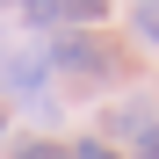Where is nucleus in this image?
<instances>
[{
  "mask_svg": "<svg viewBox=\"0 0 159 159\" xmlns=\"http://www.w3.org/2000/svg\"><path fill=\"white\" fill-rule=\"evenodd\" d=\"M51 65H65V72H80V80H109V72H116V51L72 29V36H58V43H51Z\"/></svg>",
  "mask_w": 159,
  "mask_h": 159,
  "instance_id": "f257e3e1",
  "label": "nucleus"
},
{
  "mask_svg": "<svg viewBox=\"0 0 159 159\" xmlns=\"http://www.w3.org/2000/svg\"><path fill=\"white\" fill-rule=\"evenodd\" d=\"M58 15H65V0H22V22H29V29H51Z\"/></svg>",
  "mask_w": 159,
  "mask_h": 159,
  "instance_id": "f03ea898",
  "label": "nucleus"
},
{
  "mask_svg": "<svg viewBox=\"0 0 159 159\" xmlns=\"http://www.w3.org/2000/svg\"><path fill=\"white\" fill-rule=\"evenodd\" d=\"M130 29L145 43H159V0H138V7H130Z\"/></svg>",
  "mask_w": 159,
  "mask_h": 159,
  "instance_id": "7ed1b4c3",
  "label": "nucleus"
},
{
  "mask_svg": "<svg viewBox=\"0 0 159 159\" xmlns=\"http://www.w3.org/2000/svg\"><path fill=\"white\" fill-rule=\"evenodd\" d=\"M101 15H109V0H65V22H80V29H94Z\"/></svg>",
  "mask_w": 159,
  "mask_h": 159,
  "instance_id": "20e7f679",
  "label": "nucleus"
},
{
  "mask_svg": "<svg viewBox=\"0 0 159 159\" xmlns=\"http://www.w3.org/2000/svg\"><path fill=\"white\" fill-rule=\"evenodd\" d=\"M15 159H72V152H65V145H51V138H22Z\"/></svg>",
  "mask_w": 159,
  "mask_h": 159,
  "instance_id": "39448f33",
  "label": "nucleus"
},
{
  "mask_svg": "<svg viewBox=\"0 0 159 159\" xmlns=\"http://www.w3.org/2000/svg\"><path fill=\"white\" fill-rule=\"evenodd\" d=\"M130 145H138V159H159V116H145V130H138Z\"/></svg>",
  "mask_w": 159,
  "mask_h": 159,
  "instance_id": "423d86ee",
  "label": "nucleus"
},
{
  "mask_svg": "<svg viewBox=\"0 0 159 159\" xmlns=\"http://www.w3.org/2000/svg\"><path fill=\"white\" fill-rule=\"evenodd\" d=\"M72 159H116V152H109V145H94V138H87V145H80Z\"/></svg>",
  "mask_w": 159,
  "mask_h": 159,
  "instance_id": "0eeeda50",
  "label": "nucleus"
},
{
  "mask_svg": "<svg viewBox=\"0 0 159 159\" xmlns=\"http://www.w3.org/2000/svg\"><path fill=\"white\" fill-rule=\"evenodd\" d=\"M0 7H22V0H0Z\"/></svg>",
  "mask_w": 159,
  "mask_h": 159,
  "instance_id": "6e6552de",
  "label": "nucleus"
}]
</instances>
